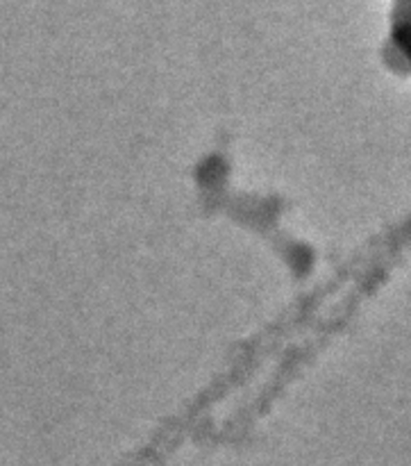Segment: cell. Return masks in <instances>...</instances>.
<instances>
[{"label": "cell", "mask_w": 411, "mask_h": 466, "mask_svg": "<svg viewBox=\"0 0 411 466\" xmlns=\"http://www.w3.org/2000/svg\"><path fill=\"white\" fill-rule=\"evenodd\" d=\"M391 44L411 62V0H394L391 7Z\"/></svg>", "instance_id": "cell-1"}]
</instances>
